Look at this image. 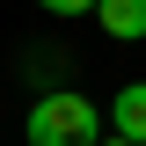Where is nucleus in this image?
Here are the masks:
<instances>
[{
	"instance_id": "7ed1b4c3",
	"label": "nucleus",
	"mask_w": 146,
	"mask_h": 146,
	"mask_svg": "<svg viewBox=\"0 0 146 146\" xmlns=\"http://www.w3.org/2000/svg\"><path fill=\"white\" fill-rule=\"evenodd\" d=\"M95 22H102L117 44H139L146 36V0H95Z\"/></svg>"
},
{
	"instance_id": "20e7f679",
	"label": "nucleus",
	"mask_w": 146,
	"mask_h": 146,
	"mask_svg": "<svg viewBox=\"0 0 146 146\" xmlns=\"http://www.w3.org/2000/svg\"><path fill=\"white\" fill-rule=\"evenodd\" d=\"M44 15H95V0H36Z\"/></svg>"
},
{
	"instance_id": "39448f33",
	"label": "nucleus",
	"mask_w": 146,
	"mask_h": 146,
	"mask_svg": "<svg viewBox=\"0 0 146 146\" xmlns=\"http://www.w3.org/2000/svg\"><path fill=\"white\" fill-rule=\"evenodd\" d=\"M110 146H124V139H110Z\"/></svg>"
},
{
	"instance_id": "f257e3e1",
	"label": "nucleus",
	"mask_w": 146,
	"mask_h": 146,
	"mask_svg": "<svg viewBox=\"0 0 146 146\" xmlns=\"http://www.w3.org/2000/svg\"><path fill=\"white\" fill-rule=\"evenodd\" d=\"M29 146H102V110L88 95H44L29 110Z\"/></svg>"
},
{
	"instance_id": "f03ea898",
	"label": "nucleus",
	"mask_w": 146,
	"mask_h": 146,
	"mask_svg": "<svg viewBox=\"0 0 146 146\" xmlns=\"http://www.w3.org/2000/svg\"><path fill=\"white\" fill-rule=\"evenodd\" d=\"M110 124H117V139H124V146H146V80L117 88V102H110Z\"/></svg>"
}]
</instances>
